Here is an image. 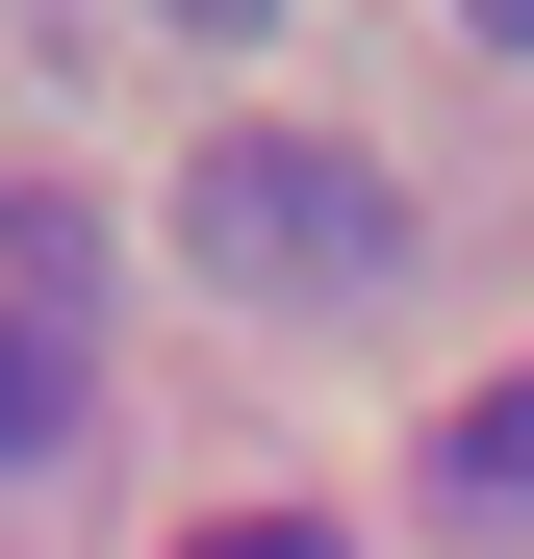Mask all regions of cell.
Wrapping results in <instances>:
<instances>
[{"label":"cell","instance_id":"6da1fadb","mask_svg":"<svg viewBox=\"0 0 534 559\" xmlns=\"http://www.w3.org/2000/svg\"><path fill=\"white\" fill-rule=\"evenodd\" d=\"M178 280L204 306H407V178L331 153V128H204L178 153Z\"/></svg>","mask_w":534,"mask_h":559},{"label":"cell","instance_id":"7a4b0ae2","mask_svg":"<svg viewBox=\"0 0 534 559\" xmlns=\"http://www.w3.org/2000/svg\"><path fill=\"white\" fill-rule=\"evenodd\" d=\"M76 407H103V229L51 178H0V457H51Z\"/></svg>","mask_w":534,"mask_h":559},{"label":"cell","instance_id":"3957f363","mask_svg":"<svg viewBox=\"0 0 534 559\" xmlns=\"http://www.w3.org/2000/svg\"><path fill=\"white\" fill-rule=\"evenodd\" d=\"M432 509H459V534H534V382H484L459 432H432Z\"/></svg>","mask_w":534,"mask_h":559},{"label":"cell","instance_id":"277c9868","mask_svg":"<svg viewBox=\"0 0 534 559\" xmlns=\"http://www.w3.org/2000/svg\"><path fill=\"white\" fill-rule=\"evenodd\" d=\"M204 559H331V534H306V509H229V534H204Z\"/></svg>","mask_w":534,"mask_h":559},{"label":"cell","instance_id":"5b68a950","mask_svg":"<svg viewBox=\"0 0 534 559\" xmlns=\"http://www.w3.org/2000/svg\"><path fill=\"white\" fill-rule=\"evenodd\" d=\"M459 26H484V51H534V0H459Z\"/></svg>","mask_w":534,"mask_h":559},{"label":"cell","instance_id":"8992f818","mask_svg":"<svg viewBox=\"0 0 534 559\" xmlns=\"http://www.w3.org/2000/svg\"><path fill=\"white\" fill-rule=\"evenodd\" d=\"M178 26H281V0H178Z\"/></svg>","mask_w":534,"mask_h":559}]
</instances>
